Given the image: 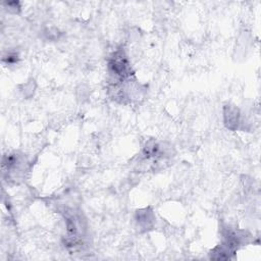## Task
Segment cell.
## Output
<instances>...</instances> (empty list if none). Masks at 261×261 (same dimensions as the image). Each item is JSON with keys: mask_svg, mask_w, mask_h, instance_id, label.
<instances>
[{"mask_svg": "<svg viewBox=\"0 0 261 261\" xmlns=\"http://www.w3.org/2000/svg\"><path fill=\"white\" fill-rule=\"evenodd\" d=\"M234 253V250L231 249L228 245H226L225 243L215 247L211 253H210V258L211 259H229L231 258V255Z\"/></svg>", "mask_w": 261, "mask_h": 261, "instance_id": "5b68a950", "label": "cell"}, {"mask_svg": "<svg viewBox=\"0 0 261 261\" xmlns=\"http://www.w3.org/2000/svg\"><path fill=\"white\" fill-rule=\"evenodd\" d=\"M27 160L25 155L20 154L19 152H13L7 154L3 158V170L4 173H8V179L10 180H20L24 175L27 166Z\"/></svg>", "mask_w": 261, "mask_h": 261, "instance_id": "6da1fadb", "label": "cell"}, {"mask_svg": "<svg viewBox=\"0 0 261 261\" xmlns=\"http://www.w3.org/2000/svg\"><path fill=\"white\" fill-rule=\"evenodd\" d=\"M223 118L225 125L228 129L235 131L238 129V125L240 123V113L239 109L234 105H227L223 109Z\"/></svg>", "mask_w": 261, "mask_h": 261, "instance_id": "3957f363", "label": "cell"}, {"mask_svg": "<svg viewBox=\"0 0 261 261\" xmlns=\"http://www.w3.org/2000/svg\"><path fill=\"white\" fill-rule=\"evenodd\" d=\"M3 60L8 64H15L19 61V55L17 53H9L7 56L4 57Z\"/></svg>", "mask_w": 261, "mask_h": 261, "instance_id": "52a82bcc", "label": "cell"}, {"mask_svg": "<svg viewBox=\"0 0 261 261\" xmlns=\"http://www.w3.org/2000/svg\"><path fill=\"white\" fill-rule=\"evenodd\" d=\"M154 220H155L154 214L149 208L138 210L136 213V221H137L138 226L145 231H147L153 227Z\"/></svg>", "mask_w": 261, "mask_h": 261, "instance_id": "277c9868", "label": "cell"}, {"mask_svg": "<svg viewBox=\"0 0 261 261\" xmlns=\"http://www.w3.org/2000/svg\"><path fill=\"white\" fill-rule=\"evenodd\" d=\"M4 6L6 7V10L11 13V14H19L20 11H21V5L20 3H17V2H13V3H5Z\"/></svg>", "mask_w": 261, "mask_h": 261, "instance_id": "8992f818", "label": "cell"}, {"mask_svg": "<svg viewBox=\"0 0 261 261\" xmlns=\"http://www.w3.org/2000/svg\"><path fill=\"white\" fill-rule=\"evenodd\" d=\"M109 72L121 80H128L133 76V70L129 58L123 49L115 51L108 61Z\"/></svg>", "mask_w": 261, "mask_h": 261, "instance_id": "7a4b0ae2", "label": "cell"}]
</instances>
